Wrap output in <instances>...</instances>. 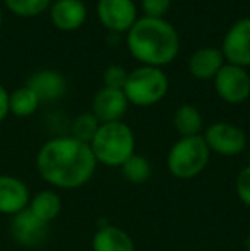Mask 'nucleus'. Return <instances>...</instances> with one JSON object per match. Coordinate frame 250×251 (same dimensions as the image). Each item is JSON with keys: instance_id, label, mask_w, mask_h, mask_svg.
<instances>
[{"instance_id": "26", "label": "nucleus", "mask_w": 250, "mask_h": 251, "mask_svg": "<svg viewBox=\"0 0 250 251\" xmlns=\"http://www.w3.org/2000/svg\"><path fill=\"white\" fill-rule=\"evenodd\" d=\"M9 116V91L0 84V123Z\"/></svg>"}, {"instance_id": "6", "label": "nucleus", "mask_w": 250, "mask_h": 251, "mask_svg": "<svg viewBox=\"0 0 250 251\" xmlns=\"http://www.w3.org/2000/svg\"><path fill=\"white\" fill-rule=\"evenodd\" d=\"M202 139L209 147L211 154L221 157H235L247 151V135L238 125L228 122H216L206 126Z\"/></svg>"}, {"instance_id": "15", "label": "nucleus", "mask_w": 250, "mask_h": 251, "mask_svg": "<svg viewBox=\"0 0 250 251\" xmlns=\"http://www.w3.org/2000/svg\"><path fill=\"white\" fill-rule=\"evenodd\" d=\"M224 56L220 48L202 47L189 58V72L197 80H213L224 65Z\"/></svg>"}, {"instance_id": "10", "label": "nucleus", "mask_w": 250, "mask_h": 251, "mask_svg": "<svg viewBox=\"0 0 250 251\" xmlns=\"http://www.w3.org/2000/svg\"><path fill=\"white\" fill-rule=\"evenodd\" d=\"M48 234H50V224L40 221L28 208L16 214L10 221V236L23 248H40L47 243Z\"/></svg>"}, {"instance_id": "29", "label": "nucleus", "mask_w": 250, "mask_h": 251, "mask_svg": "<svg viewBox=\"0 0 250 251\" xmlns=\"http://www.w3.org/2000/svg\"><path fill=\"white\" fill-rule=\"evenodd\" d=\"M2 21H3V16H2V9H0V27H2Z\"/></svg>"}, {"instance_id": "23", "label": "nucleus", "mask_w": 250, "mask_h": 251, "mask_svg": "<svg viewBox=\"0 0 250 251\" xmlns=\"http://www.w3.org/2000/svg\"><path fill=\"white\" fill-rule=\"evenodd\" d=\"M129 77V70L122 65H110L105 69L103 72V87H110V89H122L127 82Z\"/></svg>"}, {"instance_id": "4", "label": "nucleus", "mask_w": 250, "mask_h": 251, "mask_svg": "<svg viewBox=\"0 0 250 251\" xmlns=\"http://www.w3.org/2000/svg\"><path fill=\"white\" fill-rule=\"evenodd\" d=\"M211 151L202 135L180 137L167 154V169L173 178L189 181L206 171Z\"/></svg>"}, {"instance_id": "18", "label": "nucleus", "mask_w": 250, "mask_h": 251, "mask_svg": "<svg viewBox=\"0 0 250 251\" xmlns=\"http://www.w3.org/2000/svg\"><path fill=\"white\" fill-rule=\"evenodd\" d=\"M173 126L180 137L202 135L204 120L194 104H180L173 113Z\"/></svg>"}, {"instance_id": "17", "label": "nucleus", "mask_w": 250, "mask_h": 251, "mask_svg": "<svg viewBox=\"0 0 250 251\" xmlns=\"http://www.w3.org/2000/svg\"><path fill=\"white\" fill-rule=\"evenodd\" d=\"M28 210L33 215H36L40 221L50 224V222H54L55 219L60 215L62 197L58 195L57 190H54V188L40 190V192H36L34 195H31Z\"/></svg>"}, {"instance_id": "5", "label": "nucleus", "mask_w": 250, "mask_h": 251, "mask_svg": "<svg viewBox=\"0 0 250 251\" xmlns=\"http://www.w3.org/2000/svg\"><path fill=\"white\" fill-rule=\"evenodd\" d=\"M168 89H170V80L163 69L140 65L129 72L124 94L129 104L149 108L163 101Z\"/></svg>"}, {"instance_id": "27", "label": "nucleus", "mask_w": 250, "mask_h": 251, "mask_svg": "<svg viewBox=\"0 0 250 251\" xmlns=\"http://www.w3.org/2000/svg\"><path fill=\"white\" fill-rule=\"evenodd\" d=\"M244 246H245V250L247 251H250V234L245 238V241H244Z\"/></svg>"}, {"instance_id": "14", "label": "nucleus", "mask_w": 250, "mask_h": 251, "mask_svg": "<svg viewBox=\"0 0 250 251\" xmlns=\"http://www.w3.org/2000/svg\"><path fill=\"white\" fill-rule=\"evenodd\" d=\"M26 86L38 96L40 102H54L67 93V80L58 70L43 69L28 79Z\"/></svg>"}, {"instance_id": "13", "label": "nucleus", "mask_w": 250, "mask_h": 251, "mask_svg": "<svg viewBox=\"0 0 250 251\" xmlns=\"http://www.w3.org/2000/svg\"><path fill=\"white\" fill-rule=\"evenodd\" d=\"M48 12L52 24L63 33L77 31L87 19V7L83 0H55Z\"/></svg>"}, {"instance_id": "9", "label": "nucleus", "mask_w": 250, "mask_h": 251, "mask_svg": "<svg viewBox=\"0 0 250 251\" xmlns=\"http://www.w3.org/2000/svg\"><path fill=\"white\" fill-rule=\"evenodd\" d=\"M96 16L108 31L117 34H127L139 19L134 0H98Z\"/></svg>"}, {"instance_id": "7", "label": "nucleus", "mask_w": 250, "mask_h": 251, "mask_svg": "<svg viewBox=\"0 0 250 251\" xmlns=\"http://www.w3.org/2000/svg\"><path fill=\"white\" fill-rule=\"evenodd\" d=\"M213 82L218 98L228 104H242L250 98V74L247 69L224 63Z\"/></svg>"}, {"instance_id": "28", "label": "nucleus", "mask_w": 250, "mask_h": 251, "mask_svg": "<svg viewBox=\"0 0 250 251\" xmlns=\"http://www.w3.org/2000/svg\"><path fill=\"white\" fill-rule=\"evenodd\" d=\"M247 166H250V149L247 151Z\"/></svg>"}, {"instance_id": "2", "label": "nucleus", "mask_w": 250, "mask_h": 251, "mask_svg": "<svg viewBox=\"0 0 250 251\" xmlns=\"http://www.w3.org/2000/svg\"><path fill=\"white\" fill-rule=\"evenodd\" d=\"M127 48L130 55L147 67L170 65L180 51V36L167 19L139 17L127 33Z\"/></svg>"}, {"instance_id": "16", "label": "nucleus", "mask_w": 250, "mask_h": 251, "mask_svg": "<svg viewBox=\"0 0 250 251\" xmlns=\"http://www.w3.org/2000/svg\"><path fill=\"white\" fill-rule=\"evenodd\" d=\"M93 251H136V243L125 229L113 224H105L93 234Z\"/></svg>"}, {"instance_id": "1", "label": "nucleus", "mask_w": 250, "mask_h": 251, "mask_svg": "<svg viewBox=\"0 0 250 251\" xmlns=\"http://www.w3.org/2000/svg\"><path fill=\"white\" fill-rule=\"evenodd\" d=\"M98 162L89 144L72 135L55 137L40 147L36 169L43 181L57 190H77L93 179Z\"/></svg>"}, {"instance_id": "20", "label": "nucleus", "mask_w": 250, "mask_h": 251, "mask_svg": "<svg viewBox=\"0 0 250 251\" xmlns=\"http://www.w3.org/2000/svg\"><path fill=\"white\" fill-rule=\"evenodd\" d=\"M120 169L122 176L130 185H144V183L149 181L151 175H153L151 162L140 154H134L132 157L127 159L124 164L120 166Z\"/></svg>"}, {"instance_id": "24", "label": "nucleus", "mask_w": 250, "mask_h": 251, "mask_svg": "<svg viewBox=\"0 0 250 251\" xmlns=\"http://www.w3.org/2000/svg\"><path fill=\"white\" fill-rule=\"evenodd\" d=\"M235 192L245 207H250V166H245L238 171L235 178Z\"/></svg>"}, {"instance_id": "25", "label": "nucleus", "mask_w": 250, "mask_h": 251, "mask_svg": "<svg viewBox=\"0 0 250 251\" xmlns=\"http://www.w3.org/2000/svg\"><path fill=\"white\" fill-rule=\"evenodd\" d=\"M171 7V0H140V9L144 17H154V19H165Z\"/></svg>"}, {"instance_id": "12", "label": "nucleus", "mask_w": 250, "mask_h": 251, "mask_svg": "<svg viewBox=\"0 0 250 251\" xmlns=\"http://www.w3.org/2000/svg\"><path fill=\"white\" fill-rule=\"evenodd\" d=\"M31 200L28 185L12 175H0V214L14 217L26 210Z\"/></svg>"}, {"instance_id": "3", "label": "nucleus", "mask_w": 250, "mask_h": 251, "mask_svg": "<svg viewBox=\"0 0 250 251\" xmlns=\"http://www.w3.org/2000/svg\"><path fill=\"white\" fill-rule=\"evenodd\" d=\"M89 147L98 164L120 168L127 159L136 154V135L124 122L101 123Z\"/></svg>"}, {"instance_id": "22", "label": "nucleus", "mask_w": 250, "mask_h": 251, "mask_svg": "<svg viewBox=\"0 0 250 251\" xmlns=\"http://www.w3.org/2000/svg\"><path fill=\"white\" fill-rule=\"evenodd\" d=\"M100 125L101 123L98 122V118L91 111L81 113L72 122V137L84 144H89L93 140V137L96 135Z\"/></svg>"}, {"instance_id": "8", "label": "nucleus", "mask_w": 250, "mask_h": 251, "mask_svg": "<svg viewBox=\"0 0 250 251\" xmlns=\"http://www.w3.org/2000/svg\"><path fill=\"white\" fill-rule=\"evenodd\" d=\"M224 62L231 65L249 69L250 67V17L235 21L226 31L221 43Z\"/></svg>"}, {"instance_id": "21", "label": "nucleus", "mask_w": 250, "mask_h": 251, "mask_svg": "<svg viewBox=\"0 0 250 251\" xmlns=\"http://www.w3.org/2000/svg\"><path fill=\"white\" fill-rule=\"evenodd\" d=\"M5 7L17 17H36L50 9L52 0H3Z\"/></svg>"}, {"instance_id": "11", "label": "nucleus", "mask_w": 250, "mask_h": 251, "mask_svg": "<svg viewBox=\"0 0 250 251\" xmlns=\"http://www.w3.org/2000/svg\"><path fill=\"white\" fill-rule=\"evenodd\" d=\"M129 109V101L122 89H110V87H101L96 91L93 98V113L100 123H111L122 122Z\"/></svg>"}, {"instance_id": "19", "label": "nucleus", "mask_w": 250, "mask_h": 251, "mask_svg": "<svg viewBox=\"0 0 250 251\" xmlns=\"http://www.w3.org/2000/svg\"><path fill=\"white\" fill-rule=\"evenodd\" d=\"M40 104L41 102L38 96L26 84L9 93V115H14L17 118H28V116L34 115Z\"/></svg>"}]
</instances>
